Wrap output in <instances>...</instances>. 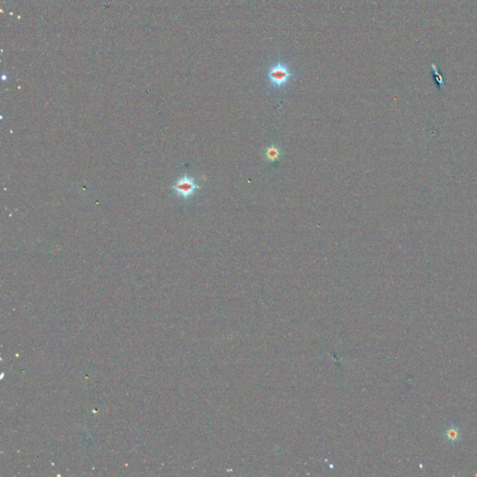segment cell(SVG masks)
I'll list each match as a JSON object with an SVG mask.
<instances>
[{"label":"cell","instance_id":"6da1fadb","mask_svg":"<svg viewBox=\"0 0 477 477\" xmlns=\"http://www.w3.org/2000/svg\"><path fill=\"white\" fill-rule=\"evenodd\" d=\"M294 77L290 68L285 63L278 62L268 72L269 84L274 88H282L287 85Z\"/></svg>","mask_w":477,"mask_h":477},{"label":"cell","instance_id":"7a4b0ae2","mask_svg":"<svg viewBox=\"0 0 477 477\" xmlns=\"http://www.w3.org/2000/svg\"><path fill=\"white\" fill-rule=\"evenodd\" d=\"M462 437L463 434L461 426L455 420L448 423L442 432L443 441L452 447L459 445L462 442Z\"/></svg>","mask_w":477,"mask_h":477},{"label":"cell","instance_id":"3957f363","mask_svg":"<svg viewBox=\"0 0 477 477\" xmlns=\"http://www.w3.org/2000/svg\"><path fill=\"white\" fill-rule=\"evenodd\" d=\"M198 188H199V186L196 184L195 180L189 176H184L180 178L174 186L175 192L179 196L186 198L191 197Z\"/></svg>","mask_w":477,"mask_h":477},{"label":"cell","instance_id":"277c9868","mask_svg":"<svg viewBox=\"0 0 477 477\" xmlns=\"http://www.w3.org/2000/svg\"><path fill=\"white\" fill-rule=\"evenodd\" d=\"M280 156V152L279 148L274 146H270L266 149V157L269 162L277 161Z\"/></svg>","mask_w":477,"mask_h":477}]
</instances>
